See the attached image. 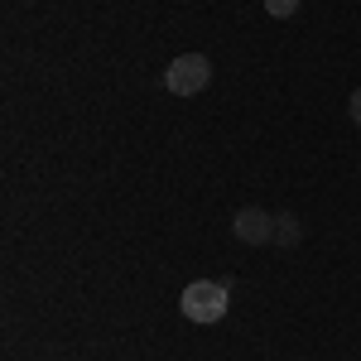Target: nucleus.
I'll return each mask as SVG.
<instances>
[{
	"label": "nucleus",
	"instance_id": "nucleus-5",
	"mask_svg": "<svg viewBox=\"0 0 361 361\" xmlns=\"http://www.w3.org/2000/svg\"><path fill=\"white\" fill-rule=\"evenodd\" d=\"M265 10H270L275 20H284V15H294V10H299V0H265Z\"/></svg>",
	"mask_w": 361,
	"mask_h": 361
},
{
	"label": "nucleus",
	"instance_id": "nucleus-4",
	"mask_svg": "<svg viewBox=\"0 0 361 361\" xmlns=\"http://www.w3.org/2000/svg\"><path fill=\"white\" fill-rule=\"evenodd\" d=\"M299 236H304L299 217H275V241H279V246H294Z\"/></svg>",
	"mask_w": 361,
	"mask_h": 361
},
{
	"label": "nucleus",
	"instance_id": "nucleus-2",
	"mask_svg": "<svg viewBox=\"0 0 361 361\" xmlns=\"http://www.w3.org/2000/svg\"><path fill=\"white\" fill-rule=\"evenodd\" d=\"M207 82H212V63H207L202 54H178L164 68V87L173 92V97H197Z\"/></svg>",
	"mask_w": 361,
	"mask_h": 361
},
{
	"label": "nucleus",
	"instance_id": "nucleus-1",
	"mask_svg": "<svg viewBox=\"0 0 361 361\" xmlns=\"http://www.w3.org/2000/svg\"><path fill=\"white\" fill-rule=\"evenodd\" d=\"M226 284H217V279H193L188 289H183V299H178V308H183V318L188 323H222L226 313Z\"/></svg>",
	"mask_w": 361,
	"mask_h": 361
},
{
	"label": "nucleus",
	"instance_id": "nucleus-6",
	"mask_svg": "<svg viewBox=\"0 0 361 361\" xmlns=\"http://www.w3.org/2000/svg\"><path fill=\"white\" fill-rule=\"evenodd\" d=\"M347 111H352V121H357V126H361V87H357V92H352V102H347Z\"/></svg>",
	"mask_w": 361,
	"mask_h": 361
},
{
	"label": "nucleus",
	"instance_id": "nucleus-3",
	"mask_svg": "<svg viewBox=\"0 0 361 361\" xmlns=\"http://www.w3.org/2000/svg\"><path fill=\"white\" fill-rule=\"evenodd\" d=\"M236 241H246V246L275 241V217L260 212V207H241V212H236Z\"/></svg>",
	"mask_w": 361,
	"mask_h": 361
}]
</instances>
